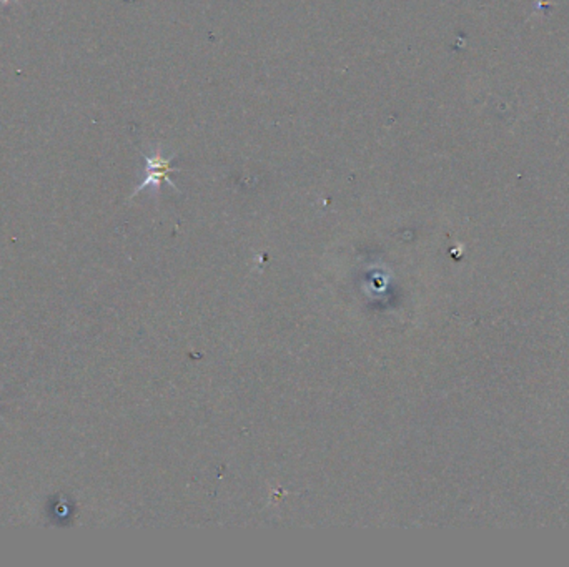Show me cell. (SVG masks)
<instances>
[{
  "label": "cell",
  "mask_w": 569,
  "mask_h": 567,
  "mask_svg": "<svg viewBox=\"0 0 569 567\" xmlns=\"http://www.w3.org/2000/svg\"><path fill=\"white\" fill-rule=\"evenodd\" d=\"M143 159H145V178H143V182L135 188L134 197H135L137 193H140V192H143L145 188H149V186H151L153 190H160V185H162L163 182L172 186L175 192H178L177 185L170 180V174L177 172V168H172V159H174V155H172V157H165L162 150H157L151 157L143 155Z\"/></svg>",
  "instance_id": "cell-1"
},
{
  "label": "cell",
  "mask_w": 569,
  "mask_h": 567,
  "mask_svg": "<svg viewBox=\"0 0 569 567\" xmlns=\"http://www.w3.org/2000/svg\"><path fill=\"white\" fill-rule=\"evenodd\" d=\"M0 419H4V417H0Z\"/></svg>",
  "instance_id": "cell-2"
}]
</instances>
